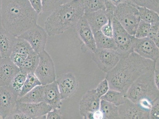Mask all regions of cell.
<instances>
[{
  "instance_id": "8fae6325",
  "label": "cell",
  "mask_w": 159,
  "mask_h": 119,
  "mask_svg": "<svg viewBox=\"0 0 159 119\" xmlns=\"http://www.w3.org/2000/svg\"><path fill=\"white\" fill-rule=\"evenodd\" d=\"M100 97L95 89L90 90L82 96L79 102V112L85 119H92V115L100 109Z\"/></svg>"
},
{
  "instance_id": "8d00e7d4",
  "label": "cell",
  "mask_w": 159,
  "mask_h": 119,
  "mask_svg": "<svg viewBox=\"0 0 159 119\" xmlns=\"http://www.w3.org/2000/svg\"><path fill=\"white\" fill-rule=\"evenodd\" d=\"M113 17H109L107 23L103 26L101 30V31L104 35L108 37H112V18Z\"/></svg>"
},
{
  "instance_id": "e0dca14e",
  "label": "cell",
  "mask_w": 159,
  "mask_h": 119,
  "mask_svg": "<svg viewBox=\"0 0 159 119\" xmlns=\"http://www.w3.org/2000/svg\"><path fill=\"white\" fill-rule=\"evenodd\" d=\"M20 72V68L9 58L0 60V86H9L13 78Z\"/></svg>"
},
{
  "instance_id": "ee69618b",
  "label": "cell",
  "mask_w": 159,
  "mask_h": 119,
  "mask_svg": "<svg viewBox=\"0 0 159 119\" xmlns=\"http://www.w3.org/2000/svg\"><path fill=\"white\" fill-rule=\"evenodd\" d=\"M92 119H103L104 115L101 110L99 109L95 111L92 115Z\"/></svg>"
},
{
  "instance_id": "ba28073f",
  "label": "cell",
  "mask_w": 159,
  "mask_h": 119,
  "mask_svg": "<svg viewBox=\"0 0 159 119\" xmlns=\"http://www.w3.org/2000/svg\"><path fill=\"white\" fill-rule=\"evenodd\" d=\"M48 35L45 29L37 24L24 32L18 37L26 40L35 53H41L45 49Z\"/></svg>"
},
{
  "instance_id": "e575fe53",
  "label": "cell",
  "mask_w": 159,
  "mask_h": 119,
  "mask_svg": "<svg viewBox=\"0 0 159 119\" xmlns=\"http://www.w3.org/2000/svg\"><path fill=\"white\" fill-rule=\"evenodd\" d=\"M27 56L26 55L21 54L12 52L10 56V58L14 64L20 68L24 63Z\"/></svg>"
},
{
  "instance_id": "9a60e30c",
  "label": "cell",
  "mask_w": 159,
  "mask_h": 119,
  "mask_svg": "<svg viewBox=\"0 0 159 119\" xmlns=\"http://www.w3.org/2000/svg\"><path fill=\"white\" fill-rule=\"evenodd\" d=\"M18 98L9 86H0V113L4 119L15 110Z\"/></svg>"
},
{
  "instance_id": "74e56055",
  "label": "cell",
  "mask_w": 159,
  "mask_h": 119,
  "mask_svg": "<svg viewBox=\"0 0 159 119\" xmlns=\"http://www.w3.org/2000/svg\"><path fill=\"white\" fill-rule=\"evenodd\" d=\"M159 98L153 102L150 110V119H159Z\"/></svg>"
},
{
  "instance_id": "277c9868",
  "label": "cell",
  "mask_w": 159,
  "mask_h": 119,
  "mask_svg": "<svg viewBox=\"0 0 159 119\" xmlns=\"http://www.w3.org/2000/svg\"><path fill=\"white\" fill-rule=\"evenodd\" d=\"M154 69L146 72L131 84L126 95L127 98L134 103L147 98L152 102L159 98V88L154 82Z\"/></svg>"
},
{
  "instance_id": "9c48e42d",
  "label": "cell",
  "mask_w": 159,
  "mask_h": 119,
  "mask_svg": "<svg viewBox=\"0 0 159 119\" xmlns=\"http://www.w3.org/2000/svg\"><path fill=\"white\" fill-rule=\"evenodd\" d=\"M92 54V59L101 70L108 73L116 66L120 56L116 50L97 49Z\"/></svg>"
},
{
  "instance_id": "d6986e66",
  "label": "cell",
  "mask_w": 159,
  "mask_h": 119,
  "mask_svg": "<svg viewBox=\"0 0 159 119\" xmlns=\"http://www.w3.org/2000/svg\"><path fill=\"white\" fill-rule=\"evenodd\" d=\"M84 15L93 34L101 30L102 26L107 23L109 18L105 10H99Z\"/></svg>"
},
{
  "instance_id": "4dcf8cb0",
  "label": "cell",
  "mask_w": 159,
  "mask_h": 119,
  "mask_svg": "<svg viewBox=\"0 0 159 119\" xmlns=\"http://www.w3.org/2000/svg\"><path fill=\"white\" fill-rule=\"evenodd\" d=\"M72 0H42L43 12H52Z\"/></svg>"
},
{
  "instance_id": "60d3db41",
  "label": "cell",
  "mask_w": 159,
  "mask_h": 119,
  "mask_svg": "<svg viewBox=\"0 0 159 119\" xmlns=\"http://www.w3.org/2000/svg\"><path fill=\"white\" fill-rule=\"evenodd\" d=\"M6 119H31L30 117L24 113L21 112L15 109L11 114L8 116Z\"/></svg>"
},
{
  "instance_id": "f35d334b",
  "label": "cell",
  "mask_w": 159,
  "mask_h": 119,
  "mask_svg": "<svg viewBox=\"0 0 159 119\" xmlns=\"http://www.w3.org/2000/svg\"><path fill=\"white\" fill-rule=\"evenodd\" d=\"M28 1L33 9L38 15L43 12L42 0H28Z\"/></svg>"
},
{
  "instance_id": "7dc6e473",
  "label": "cell",
  "mask_w": 159,
  "mask_h": 119,
  "mask_svg": "<svg viewBox=\"0 0 159 119\" xmlns=\"http://www.w3.org/2000/svg\"><path fill=\"white\" fill-rule=\"evenodd\" d=\"M1 56H0V60H1Z\"/></svg>"
},
{
  "instance_id": "44dd1931",
  "label": "cell",
  "mask_w": 159,
  "mask_h": 119,
  "mask_svg": "<svg viewBox=\"0 0 159 119\" xmlns=\"http://www.w3.org/2000/svg\"><path fill=\"white\" fill-rule=\"evenodd\" d=\"M44 85L36 87L25 95L18 98V102L26 103H37L44 101Z\"/></svg>"
},
{
  "instance_id": "7402d4cb",
  "label": "cell",
  "mask_w": 159,
  "mask_h": 119,
  "mask_svg": "<svg viewBox=\"0 0 159 119\" xmlns=\"http://www.w3.org/2000/svg\"><path fill=\"white\" fill-rule=\"evenodd\" d=\"M39 61V54L34 51L27 55L22 66L20 68V72L26 75L34 74Z\"/></svg>"
},
{
  "instance_id": "ffe728a7",
  "label": "cell",
  "mask_w": 159,
  "mask_h": 119,
  "mask_svg": "<svg viewBox=\"0 0 159 119\" xmlns=\"http://www.w3.org/2000/svg\"><path fill=\"white\" fill-rule=\"evenodd\" d=\"M16 37L3 27L0 29V56L1 59L10 57Z\"/></svg>"
},
{
  "instance_id": "d6a6232c",
  "label": "cell",
  "mask_w": 159,
  "mask_h": 119,
  "mask_svg": "<svg viewBox=\"0 0 159 119\" xmlns=\"http://www.w3.org/2000/svg\"><path fill=\"white\" fill-rule=\"evenodd\" d=\"M151 24L141 20L135 33V37L136 38H143L148 36Z\"/></svg>"
},
{
  "instance_id": "f1b7e54d",
  "label": "cell",
  "mask_w": 159,
  "mask_h": 119,
  "mask_svg": "<svg viewBox=\"0 0 159 119\" xmlns=\"http://www.w3.org/2000/svg\"><path fill=\"white\" fill-rule=\"evenodd\" d=\"M84 14L94 12L101 10H105L103 0H82Z\"/></svg>"
},
{
  "instance_id": "5bb4252c",
  "label": "cell",
  "mask_w": 159,
  "mask_h": 119,
  "mask_svg": "<svg viewBox=\"0 0 159 119\" xmlns=\"http://www.w3.org/2000/svg\"><path fill=\"white\" fill-rule=\"evenodd\" d=\"M16 109L26 115L31 119H46L47 113L52 109L44 101L37 103H26L17 102Z\"/></svg>"
},
{
  "instance_id": "d590c367",
  "label": "cell",
  "mask_w": 159,
  "mask_h": 119,
  "mask_svg": "<svg viewBox=\"0 0 159 119\" xmlns=\"http://www.w3.org/2000/svg\"><path fill=\"white\" fill-rule=\"evenodd\" d=\"M109 87L108 83L106 78L99 84L95 89L99 97L105 95L109 90Z\"/></svg>"
},
{
  "instance_id": "3957f363",
  "label": "cell",
  "mask_w": 159,
  "mask_h": 119,
  "mask_svg": "<svg viewBox=\"0 0 159 119\" xmlns=\"http://www.w3.org/2000/svg\"><path fill=\"white\" fill-rule=\"evenodd\" d=\"M84 14L82 0H72L52 12L44 23L45 30L49 36L63 34Z\"/></svg>"
},
{
  "instance_id": "d4e9b609",
  "label": "cell",
  "mask_w": 159,
  "mask_h": 119,
  "mask_svg": "<svg viewBox=\"0 0 159 119\" xmlns=\"http://www.w3.org/2000/svg\"><path fill=\"white\" fill-rule=\"evenodd\" d=\"M100 109L103 113L104 119H120L118 107L112 103L101 100Z\"/></svg>"
},
{
  "instance_id": "6da1fadb",
  "label": "cell",
  "mask_w": 159,
  "mask_h": 119,
  "mask_svg": "<svg viewBox=\"0 0 159 119\" xmlns=\"http://www.w3.org/2000/svg\"><path fill=\"white\" fill-rule=\"evenodd\" d=\"M156 62L133 52L121 58L116 66L107 73L109 88L126 94L131 84L141 75L155 68Z\"/></svg>"
},
{
  "instance_id": "4fadbf2b",
  "label": "cell",
  "mask_w": 159,
  "mask_h": 119,
  "mask_svg": "<svg viewBox=\"0 0 159 119\" xmlns=\"http://www.w3.org/2000/svg\"><path fill=\"white\" fill-rule=\"evenodd\" d=\"M62 100L67 99L74 95L79 88V82L75 75L68 72L59 76L56 79Z\"/></svg>"
},
{
  "instance_id": "f546056e",
  "label": "cell",
  "mask_w": 159,
  "mask_h": 119,
  "mask_svg": "<svg viewBox=\"0 0 159 119\" xmlns=\"http://www.w3.org/2000/svg\"><path fill=\"white\" fill-rule=\"evenodd\" d=\"M27 76V75L20 72H19L11 80L9 85L11 90L18 97L22 90Z\"/></svg>"
},
{
  "instance_id": "5b68a950",
  "label": "cell",
  "mask_w": 159,
  "mask_h": 119,
  "mask_svg": "<svg viewBox=\"0 0 159 119\" xmlns=\"http://www.w3.org/2000/svg\"><path fill=\"white\" fill-rule=\"evenodd\" d=\"M113 16L129 34L135 36L141 20L136 5L131 2L120 4L115 7Z\"/></svg>"
},
{
  "instance_id": "83f0119b",
  "label": "cell",
  "mask_w": 159,
  "mask_h": 119,
  "mask_svg": "<svg viewBox=\"0 0 159 119\" xmlns=\"http://www.w3.org/2000/svg\"><path fill=\"white\" fill-rule=\"evenodd\" d=\"M40 85H42L41 83L34 74L27 75L24 86L18 98L23 96L33 88Z\"/></svg>"
},
{
  "instance_id": "b9f144b4",
  "label": "cell",
  "mask_w": 159,
  "mask_h": 119,
  "mask_svg": "<svg viewBox=\"0 0 159 119\" xmlns=\"http://www.w3.org/2000/svg\"><path fill=\"white\" fill-rule=\"evenodd\" d=\"M153 103V102L150 101V100L147 99V98H143V99L140 100L136 103L138 104L141 108L144 109L150 110L152 105Z\"/></svg>"
},
{
  "instance_id": "ac0fdd59",
  "label": "cell",
  "mask_w": 159,
  "mask_h": 119,
  "mask_svg": "<svg viewBox=\"0 0 159 119\" xmlns=\"http://www.w3.org/2000/svg\"><path fill=\"white\" fill-rule=\"evenodd\" d=\"M61 95L56 81L44 85V101L52 109L61 108L62 102Z\"/></svg>"
},
{
  "instance_id": "7c38bea8",
  "label": "cell",
  "mask_w": 159,
  "mask_h": 119,
  "mask_svg": "<svg viewBox=\"0 0 159 119\" xmlns=\"http://www.w3.org/2000/svg\"><path fill=\"white\" fill-rule=\"evenodd\" d=\"M118 109L120 119H150V110L141 108L128 98L123 104L118 107Z\"/></svg>"
},
{
  "instance_id": "8992f818",
  "label": "cell",
  "mask_w": 159,
  "mask_h": 119,
  "mask_svg": "<svg viewBox=\"0 0 159 119\" xmlns=\"http://www.w3.org/2000/svg\"><path fill=\"white\" fill-rule=\"evenodd\" d=\"M112 38L116 46V51L121 58L134 52L133 45L135 37L129 34L115 17L112 18Z\"/></svg>"
},
{
  "instance_id": "836d02e7",
  "label": "cell",
  "mask_w": 159,
  "mask_h": 119,
  "mask_svg": "<svg viewBox=\"0 0 159 119\" xmlns=\"http://www.w3.org/2000/svg\"><path fill=\"white\" fill-rule=\"evenodd\" d=\"M159 22L151 24L147 37L152 40L159 47Z\"/></svg>"
},
{
  "instance_id": "bcb514c9",
  "label": "cell",
  "mask_w": 159,
  "mask_h": 119,
  "mask_svg": "<svg viewBox=\"0 0 159 119\" xmlns=\"http://www.w3.org/2000/svg\"><path fill=\"white\" fill-rule=\"evenodd\" d=\"M4 119L3 117L2 114H1V113H0V119Z\"/></svg>"
},
{
  "instance_id": "484cf974",
  "label": "cell",
  "mask_w": 159,
  "mask_h": 119,
  "mask_svg": "<svg viewBox=\"0 0 159 119\" xmlns=\"http://www.w3.org/2000/svg\"><path fill=\"white\" fill-rule=\"evenodd\" d=\"M141 20L150 24L159 22V13L147 8L136 5Z\"/></svg>"
},
{
  "instance_id": "603a6c76",
  "label": "cell",
  "mask_w": 159,
  "mask_h": 119,
  "mask_svg": "<svg viewBox=\"0 0 159 119\" xmlns=\"http://www.w3.org/2000/svg\"><path fill=\"white\" fill-rule=\"evenodd\" d=\"M97 49H112L116 50V46L112 37H107L101 30L94 34Z\"/></svg>"
},
{
  "instance_id": "1f68e13d",
  "label": "cell",
  "mask_w": 159,
  "mask_h": 119,
  "mask_svg": "<svg viewBox=\"0 0 159 119\" xmlns=\"http://www.w3.org/2000/svg\"><path fill=\"white\" fill-rule=\"evenodd\" d=\"M137 5L147 7L159 13V0H130Z\"/></svg>"
},
{
  "instance_id": "7a4b0ae2",
  "label": "cell",
  "mask_w": 159,
  "mask_h": 119,
  "mask_svg": "<svg viewBox=\"0 0 159 119\" xmlns=\"http://www.w3.org/2000/svg\"><path fill=\"white\" fill-rule=\"evenodd\" d=\"M38 17L28 0H2V27L14 37L37 24Z\"/></svg>"
},
{
  "instance_id": "f6af8a7d",
  "label": "cell",
  "mask_w": 159,
  "mask_h": 119,
  "mask_svg": "<svg viewBox=\"0 0 159 119\" xmlns=\"http://www.w3.org/2000/svg\"><path fill=\"white\" fill-rule=\"evenodd\" d=\"M2 0H0V29L2 28Z\"/></svg>"
},
{
  "instance_id": "30bf717a",
  "label": "cell",
  "mask_w": 159,
  "mask_h": 119,
  "mask_svg": "<svg viewBox=\"0 0 159 119\" xmlns=\"http://www.w3.org/2000/svg\"><path fill=\"white\" fill-rule=\"evenodd\" d=\"M133 51L142 57L154 62L159 60V47L148 37L134 39Z\"/></svg>"
},
{
  "instance_id": "4316f807",
  "label": "cell",
  "mask_w": 159,
  "mask_h": 119,
  "mask_svg": "<svg viewBox=\"0 0 159 119\" xmlns=\"http://www.w3.org/2000/svg\"><path fill=\"white\" fill-rule=\"evenodd\" d=\"M33 51L32 48L26 40L19 37H16L12 52L27 56Z\"/></svg>"
},
{
  "instance_id": "7bdbcfd3",
  "label": "cell",
  "mask_w": 159,
  "mask_h": 119,
  "mask_svg": "<svg viewBox=\"0 0 159 119\" xmlns=\"http://www.w3.org/2000/svg\"><path fill=\"white\" fill-rule=\"evenodd\" d=\"M159 60L156 62V66L154 71V82L157 88H159Z\"/></svg>"
},
{
  "instance_id": "52a82bcc",
  "label": "cell",
  "mask_w": 159,
  "mask_h": 119,
  "mask_svg": "<svg viewBox=\"0 0 159 119\" xmlns=\"http://www.w3.org/2000/svg\"><path fill=\"white\" fill-rule=\"evenodd\" d=\"M39 61L34 74L43 85L56 81L54 62L50 55L45 50L39 54Z\"/></svg>"
},
{
  "instance_id": "cb8c5ba5",
  "label": "cell",
  "mask_w": 159,
  "mask_h": 119,
  "mask_svg": "<svg viewBox=\"0 0 159 119\" xmlns=\"http://www.w3.org/2000/svg\"><path fill=\"white\" fill-rule=\"evenodd\" d=\"M127 98L126 94L112 89L109 90L105 95L100 98L101 100L109 102L117 107L123 104Z\"/></svg>"
},
{
  "instance_id": "ab89813d",
  "label": "cell",
  "mask_w": 159,
  "mask_h": 119,
  "mask_svg": "<svg viewBox=\"0 0 159 119\" xmlns=\"http://www.w3.org/2000/svg\"><path fill=\"white\" fill-rule=\"evenodd\" d=\"M61 112L59 109H53L49 112L46 115L47 119H63Z\"/></svg>"
},
{
  "instance_id": "2e32d148",
  "label": "cell",
  "mask_w": 159,
  "mask_h": 119,
  "mask_svg": "<svg viewBox=\"0 0 159 119\" xmlns=\"http://www.w3.org/2000/svg\"><path fill=\"white\" fill-rule=\"evenodd\" d=\"M75 27L80 39L87 48L93 53L97 49L94 34L84 15L80 19Z\"/></svg>"
}]
</instances>
